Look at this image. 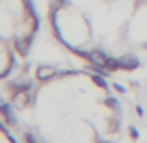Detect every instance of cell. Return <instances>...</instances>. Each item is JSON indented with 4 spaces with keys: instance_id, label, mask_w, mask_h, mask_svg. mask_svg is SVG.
<instances>
[{
    "instance_id": "30bf717a",
    "label": "cell",
    "mask_w": 147,
    "mask_h": 143,
    "mask_svg": "<svg viewBox=\"0 0 147 143\" xmlns=\"http://www.w3.org/2000/svg\"><path fill=\"white\" fill-rule=\"evenodd\" d=\"M0 130H2V132L6 134V138H7V140H9V143H19L17 140H15V136H13V134H11L9 130H7V126L4 125V123H0Z\"/></svg>"
},
{
    "instance_id": "8fae6325",
    "label": "cell",
    "mask_w": 147,
    "mask_h": 143,
    "mask_svg": "<svg viewBox=\"0 0 147 143\" xmlns=\"http://www.w3.org/2000/svg\"><path fill=\"white\" fill-rule=\"evenodd\" d=\"M129 136H130V140H134V141L140 138V132H138V128H136L134 125H130V126H129Z\"/></svg>"
},
{
    "instance_id": "6da1fadb",
    "label": "cell",
    "mask_w": 147,
    "mask_h": 143,
    "mask_svg": "<svg viewBox=\"0 0 147 143\" xmlns=\"http://www.w3.org/2000/svg\"><path fill=\"white\" fill-rule=\"evenodd\" d=\"M0 115L6 119L7 125H17V117H15V113H13V108L7 102H4L2 99H0Z\"/></svg>"
},
{
    "instance_id": "7a4b0ae2",
    "label": "cell",
    "mask_w": 147,
    "mask_h": 143,
    "mask_svg": "<svg viewBox=\"0 0 147 143\" xmlns=\"http://www.w3.org/2000/svg\"><path fill=\"white\" fill-rule=\"evenodd\" d=\"M34 36H36V32H32L28 37H22V39L15 41V50H17L21 56H26V54H28V48H30V45H32V41H34Z\"/></svg>"
},
{
    "instance_id": "4fadbf2b",
    "label": "cell",
    "mask_w": 147,
    "mask_h": 143,
    "mask_svg": "<svg viewBox=\"0 0 147 143\" xmlns=\"http://www.w3.org/2000/svg\"><path fill=\"white\" fill-rule=\"evenodd\" d=\"M112 87H114V89H115V91H117V93H125V91H127V89H125V87H123V86H121V84H117V82H115V84H114V86H112Z\"/></svg>"
},
{
    "instance_id": "8992f818",
    "label": "cell",
    "mask_w": 147,
    "mask_h": 143,
    "mask_svg": "<svg viewBox=\"0 0 147 143\" xmlns=\"http://www.w3.org/2000/svg\"><path fill=\"white\" fill-rule=\"evenodd\" d=\"M104 67H106L110 73L121 71V61H119V58H112V56H108V60H106V63H104Z\"/></svg>"
},
{
    "instance_id": "9a60e30c",
    "label": "cell",
    "mask_w": 147,
    "mask_h": 143,
    "mask_svg": "<svg viewBox=\"0 0 147 143\" xmlns=\"http://www.w3.org/2000/svg\"><path fill=\"white\" fill-rule=\"evenodd\" d=\"M99 143H112V141H106V140H104V141H99Z\"/></svg>"
},
{
    "instance_id": "ba28073f",
    "label": "cell",
    "mask_w": 147,
    "mask_h": 143,
    "mask_svg": "<svg viewBox=\"0 0 147 143\" xmlns=\"http://www.w3.org/2000/svg\"><path fill=\"white\" fill-rule=\"evenodd\" d=\"M63 6H69V0H52L50 2V11H58Z\"/></svg>"
},
{
    "instance_id": "7c38bea8",
    "label": "cell",
    "mask_w": 147,
    "mask_h": 143,
    "mask_svg": "<svg viewBox=\"0 0 147 143\" xmlns=\"http://www.w3.org/2000/svg\"><path fill=\"white\" fill-rule=\"evenodd\" d=\"M24 140H26V143H39V140H37V136H34V134H24Z\"/></svg>"
},
{
    "instance_id": "9c48e42d",
    "label": "cell",
    "mask_w": 147,
    "mask_h": 143,
    "mask_svg": "<svg viewBox=\"0 0 147 143\" xmlns=\"http://www.w3.org/2000/svg\"><path fill=\"white\" fill-rule=\"evenodd\" d=\"M106 106L110 108V110H119V100L115 99V97H106Z\"/></svg>"
},
{
    "instance_id": "5b68a950",
    "label": "cell",
    "mask_w": 147,
    "mask_h": 143,
    "mask_svg": "<svg viewBox=\"0 0 147 143\" xmlns=\"http://www.w3.org/2000/svg\"><path fill=\"white\" fill-rule=\"evenodd\" d=\"M91 80H93V84H95L97 87H100V89H104V91L110 89V86H108L104 75H100V73H93V75H91Z\"/></svg>"
},
{
    "instance_id": "52a82bcc",
    "label": "cell",
    "mask_w": 147,
    "mask_h": 143,
    "mask_svg": "<svg viewBox=\"0 0 147 143\" xmlns=\"http://www.w3.org/2000/svg\"><path fill=\"white\" fill-rule=\"evenodd\" d=\"M108 132L110 134L119 132V119L117 117H110L108 119Z\"/></svg>"
},
{
    "instance_id": "5bb4252c",
    "label": "cell",
    "mask_w": 147,
    "mask_h": 143,
    "mask_svg": "<svg viewBox=\"0 0 147 143\" xmlns=\"http://www.w3.org/2000/svg\"><path fill=\"white\" fill-rule=\"evenodd\" d=\"M136 113H138V117H144V113H145L144 108H142V106H136Z\"/></svg>"
},
{
    "instance_id": "277c9868",
    "label": "cell",
    "mask_w": 147,
    "mask_h": 143,
    "mask_svg": "<svg viewBox=\"0 0 147 143\" xmlns=\"http://www.w3.org/2000/svg\"><path fill=\"white\" fill-rule=\"evenodd\" d=\"M36 76H37V80L45 82V80H50V78H54V76H56V69L49 67V65H39V67H37V71H36Z\"/></svg>"
},
{
    "instance_id": "3957f363",
    "label": "cell",
    "mask_w": 147,
    "mask_h": 143,
    "mask_svg": "<svg viewBox=\"0 0 147 143\" xmlns=\"http://www.w3.org/2000/svg\"><path fill=\"white\" fill-rule=\"evenodd\" d=\"M119 61H121V71H136L138 67H140V60H138L136 56H123L119 58Z\"/></svg>"
}]
</instances>
